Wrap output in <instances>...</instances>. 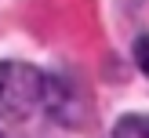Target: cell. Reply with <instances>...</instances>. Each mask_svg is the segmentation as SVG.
Returning a JSON list of instances; mask_svg holds the SVG:
<instances>
[{
	"instance_id": "cell-4",
	"label": "cell",
	"mask_w": 149,
	"mask_h": 138,
	"mask_svg": "<svg viewBox=\"0 0 149 138\" xmlns=\"http://www.w3.org/2000/svg\"><path fill=\"white\" fill-rule=\"evenodd\" d=\"M0 138H4V135H0Z\"/></svg>"
},
{
	"instance_id": "cell-1",
	"label": "cell",
	"mask_w": 149,
	"mask_h": 138,
	"mask_svg": "<svg viewBox=\"0 0 149 138\" xmlns=\"http://www.w3.org/2000/svg\"><path fill=\"white\" fill-rule=\"evenodd\" d=\"M47 76L26 62H0V113L7 120H26L36 105H44Z\"/></svg>"
},
{
	"instance_id": "cell-2",
	"label": "cell",
	"mask_w": 149,
	"mask_h": 138,
	"mask_svg": "<svg viewBox=\"0 0 149 138\" xmlns=\"http://www.w3.org/2000/svg\"><path fill=\"white\" fill-rule=\"evenodd\" d=\"M109 138H149V116H142V113L124 116V120L113 127Z\"/></svg>"
},
{
	"instance_id": "cell-3",
	"label": "cell",
	"mask_w": 149,
	"mask_h": 138,
	"mask_svg": "<svg viewBox=\"0 0 149 138\" xmlns=\"http://www.w3.org/2000/svg\"><path fill=\"white\" fill-rule=\"evenodd\" d=\"M135 62H138V69L149 76V33L138 36V44H135Z\"/></svg>"
}]
</instances>
